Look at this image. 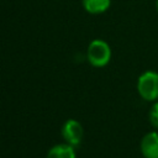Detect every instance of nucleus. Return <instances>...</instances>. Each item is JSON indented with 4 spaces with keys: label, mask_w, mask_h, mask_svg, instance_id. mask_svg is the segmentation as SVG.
Listing matches in <instances>:
<instances>
[{
    "label": "nucleus",
    "mask_w": 158,
    "mask_h": 158,
    "mask_svg": "<svg viewBox=\"0 0 158 158\" xmlns=\"http://www.w3.org/2000/svg\"><path fill=\"white\" fill-rule=\"evenodd\" d=\"M137 93L144 101L154 102L158 100V72L148 69L137 78Z\"/></svg>",
    "instance_id": "f257e3e1"
},
{
    "label": "nucleus",
    "mask_w": 158,
    "mask_h": 158,
    "mask_svg": "<svg viewBox=\"0 0 158 158\" xmlns=\"http://www.w3.org/2000/svg\"><path fill=\"white\" fill-rule=\"evenodd\" d=\"M112 52L110 44L104 40H93L86 49V59L95 68H102L109 64Z\"/></svg>",
    "instance_id": "f03ea898"
},
{
    "label": "nucleus",
    "mask_w": 158,
    "mask_h": 158,
    "mask_svg": "<svg viewBox=\"0 0 158 158\" xmlns=\"http://www.w3.org/2000/svg\"><path fill=\"white\" fill-rule=\"evenodd\" d=\"M62 136H63L65 143H68L73 147L79 146L81 143V139L84 136V130H83L81 123L74 118L67 120L62 126Z\"/></svg>",
    "instance_id": "7ed1b4c3"
},
{
    "label": "nucleus",
    "mask_w": 158,
    "mask_h": 158,
    "mask_svg": "<svg viewBox=\"0 0 158 158\" xmlns=\"http://www.w3.org/2000/svg\"><path fill=\"white\" fill-rule=\"evenodd\" d=\"M139 151L143 158H158V131L147 132L139 142Z\"/></svg>",
    "instance_id": "20e7f679"
},
{
    "label": "nucleus",
    "mask_w": 158,
    "mask_h": 158,
    "mask_svg": "<svg viewBox=\"0 0 158 158\" xmlns=\"http://www.w3.org/2000/svg\"><path fill=\"white\" fill-rule=\"evenodd\" d=\"M46 158H77L75 149L68 143H58L49 148Z\"/></svg>",
    "instance_id": "39448f33"
},
{
    "label": "nucleus",
    "mask_w": 158,
    "mask_h": 158,
    "mask_svg": "<svg viewBox=\"0 0 158 158\" xmlns=\"http://www.w3.org/2000/svg\"><path fill=\"white\" fill-rule=\"evenodd\" d=\"M81 4L86 12L99 15L109 10L111 6V0H81Z\"/></svg>",
    "instance_id": "423d86ee"
},
{
    "label": "nucleus",
    "mask_w": 158,
    "mask_h": 158,
    "mask_svg": "<svg viewBox=\"0 0 158 158\" xmlns=\"http://www.w3.org/2000/svg\"><path fill=\"white\" fill-rule=\"evenodd\" d=\"M148 121L151 126L158 131V100L152 102L149 111H148Z\"/></svg>",
    "instance_id": "0eeeda50"
},
{
    "label": "nucleus",
    "mask_w": 158,
    "mask_h": 158,
    "mask_svg": "<svg viewBox=\"0 0 158 158\" xmlns=\"http://www.w3.org/2000/svg\"><path fill=\"white\" fill-rule=\"evenodd\" d=\"M154 6H156V10H157V12H158V0H156V4H154Z\"/></svg>",
    "instance_id": "6e6552de"
}]
</instances>
